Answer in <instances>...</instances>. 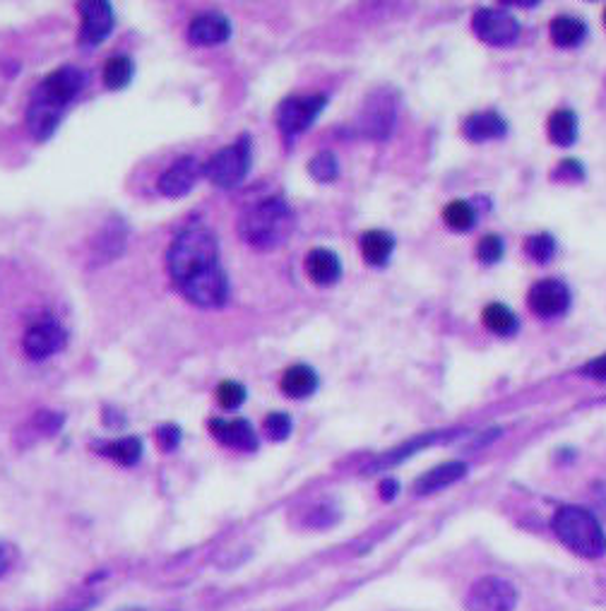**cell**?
<instances>
[{
	"label": "cell",
	"mask_w": 606,
	"mask_h": 611,
	"mask_svg": "<svg viewBox=\"0 0 606 611\" xmlns=\"http://www.w3.org/2000/svg\"><path fill=\"white\" fill-rule=\"evenodd\" d=\"M219 265V246L215 234L205 224H190L176 236L166 253V268L178 289L195 277L205 275Z\"/></svg>",
	"instance_id": "1"
},
{
	"label": "cell",
	"mask_w": 606,
	"mask_h": 611,
	"mask_svg": "<svg viewBox=\"0 0 606 611\" xmlns=\"http://www.w3.org/2000/svg\"><path fill=\"white\" fill-rule=\"evenodd\" d=\"M291 229H294V215L282 198L260 200V203L246 207L239 219L241 239L248 246L260 248V251L287 241Z\"/></svg>",
	"instance_id": "2"
},
{
	"label": "cell",
	"mask_w": 606,
	"mask_h": 611,
	"mask_svg": "<svg viewBox=\"0 0 606 611\" xmlns=\"http://www.w3.org/2000/svg\"><path fill=\"white\" fill-rule=\"evenodd\" d=\"M554 532L570 551L585 559H599L606 554V535L590 510L563 506L554 515Z\"/></svg>",
	"instance_id": "3"
},
{
	"label": "cell",
	"mask_w": 606,
	"mask_h": 611,
	"mask_svg": "<svg viewBox=\"0 0 606 611\" xmlns=\"http://www.w3.org/2000/svg\"><path fill=\"white\" fill-rule=\"evenodd\" d=\"M251 169V140L239 138L234 145L222 147L202 166V174L217 188H234L246 179Z\"/></svg>",
	"instance_id": "4"
},
{
	"label": "cell",
	"mask_w": 606,
	"mask_h": 611,
	"mask_svg": "<svg viewBox=\"0 0 606 611\" xmlns=\"http://www.w3.org/2000/svg\"><path fill=\"white\" fill-rule=\"evenodd\" d=\"M465 604L469 611H513L518 607V590L508 580L486 575L469 587Z\"/></svg>",
	"instance_id": "5"
},
{
	"label": "cell",
	"mask_w": 606,
	"mask_h": 611,
	"mask_svg": "<svg viewBox=\"0 0 606 611\" xmlns=\"http://www.w3.org/2000/svg\"><path fill=\"white\" fill-rule=\"evenodd\" d=\"M328 104L325 94H308V97H289L279 104L277 111V123L279 130L289 138L303 133L306 128H311V123L316 121L320 111Z\"/></svg>",
	"instance_id": "6"
},
{
	"label": "cell",
	"mask_w": 606,
	"mask_h": 611,
	"mask_svg": "<svg viewBox=\"0 0 606 611\" xmlns=\"http://www.w3.org/2000/svg\"><path fill=\"white\" fill-rule=\"evenodd\" d=\"M85 80L87 77L80 68H75V65H63V68L53 70L51 75H46V80L37 87L34 97L44 99V102L53 104L56 109L65 111V106L73 102L77 94L82 92Z\"/></svg>",
	"instance_id": "7"
},
{
	"label": "cell",
	"mask_w": 606,
	"mask_h": 611,
	"mask_svg": "<svg viewBox=\"0 0 606 611\" xmlns=\"http://www.w3.org/2000/svg\"><path fill=\"white\" fill-rule=\"evenodd\" d=\"M181 294L198 308H222L229 301L227 272L222 270V265H217V268L195 277L193 282H188L186 287L181 289Z\"/></svg>",
	"instance_id": "8"
},
{
	"label": "cell",
	"mask_w": 606,
	"mask_h": 611,
	"mask_svg": "<svg viewBox=\"0 0 606 611\" xmlns=\"http://www.w3.org/2000/svg\"><path fill=\"white\" fill-rule=\"evenodd\" d=\"M474 32L481 41L493 46H508L518 39L520 25L513 15L505 10H479L472 20Z\"/></svg>",
	"instance_id": "9"
},
{
	"label": "cell",
	"mask_w": 606,
	"mask_h": 611,
	"mask_svg": "<svg viewBox=\"0 0 606 611\" xmlns=\"http://www.w3.org/2000/svg\"><path fill=\"white\" fill-rule=\"evenodd\" d=\"M65 340H68V335H65L61 323H56V320H41V323H34L32 328L25 332L22 344H25L29 359L44 361L61 352L65 347Z\"/></svg>",
	"instance_id": "10"
},
{
	"label": "cell",
	"mask_w": 606,
	"mask_h": 611,
	"mask_svg": "<svg viewBox=\"0 0 606 611\" xmlns=\"http://www.w3.org/2000/svg\"><path fill=\"white\" fill-rule=\"evenodd\" d=\"M82 27H80V46H99L101 41L114 32L116 17L114 8L104 0H94V3H82Z\"/></svg>",
	"instance_id": "11"
},
{
	"label": "cell",
	"mask_w": 606,
	"mask_h": 611,
	"mask_svg": "<svg viewBox=\"0 0 606 611\" xmlns=\"http://www.w3.org/2000/svg\"><path fill=\"white\" fill-rule=\"evenodd\" d=\"M527 304L539 318H554L561 316L570 304V292L563 282L556 280H542L532 287Z\"/></svg>",
	"instance_id": "12"
},
{
	"label": "cell",
	"mask_w": 606,
	"mask_h": 611,
	"mask_svg": "<svg viewBox=\"0 0 606 611\" xmlns=\"http://www.w3.org/2000/svg\"><path fill=\"white\" fill-rule=\"evenodd\" d=\"M200 171V164L193 157L178 159L159 176V191L166 198H183V195H188L195 188V183L200 179Z\"/></svg>",
	"instance_id": "13"
},
{
	"label": "cell",
	"mask_w": 606,
	"mask_h": 611,
	"mask_svg": "<svg viewBox=\"0 0 606 611\" xmlns=\"http://www.w3.org/2000/svg\"><path fill=\"white\" fill-rule=\"evenodd\" d=\"M395 126V104L388 94H373L361 114V130L368 138H388Z\"/></svg>",
	"instance_id": "14"
},
{
	"label": "cell",
	"mask_w": 606,
	"mask_h": 611,
	"mask_svg": "<svg viewBox=\"0 0 606 611\" xmlns=\"http://www.w3.org/2000/svg\"><path fill=\"white\" fill-rule=\"evenodd\" d=\"M231 37V22L222 13L198 15L188 27V39L195 46H217Z\"/></svg>",
	"instance_id": "15"
},
{
	"label": "cell",
	"mask_w": 606,
	"mask_h": 611,
	"mask_svg": "<svg viewBox=\"0 0 606 611\" xmlns=\"http://www.w3.org/2000/svg\"><path fill=\"white\" fill-rule=\"evenodd\" d=\"M210 433L224 446L236 450H255L258 448V436L253 426L246 419H212Z\"/></svg>",
	"instance_id": "16"
},
{
	"label": "cell",
	"mask_w": 606,
	"mask_h": 611,
	"mask_svg": "<svg viewBox=\"0 0 606 611\" xmlns=\"http://www.w3.org/2000/svg\"><path fill=\"white\" fill-rule=\"evenodd\" d=\"M63 121V111L56 106L44 102V99L34 97L27 109V128L37 140H49L56 133Z\"/></svg>",
	"instance_id": "17"
},
{
	"label": "cell",
	"mask_w": 606,
	"mask_h": 611,
	"mask_svg": "<svg viewBox=\"0 0 606 611\" xmlns=\"http://www.w3.org/2000/svg\"><path fill=\"white\" fill-rule=\"evenodd\" d=\"M467 474V465L465 462H445V465L433 467L431 472H426L424 477H419V482L414 484V494L419 496H429L436 494V491L445 489V486L460 482L462 477Z\"/></svg>",
	"instance_id": "18"
},
{
	"label": "cell",
	"mask_w": 606,
	"mask_h": 611,
	"mask_svg": "<svg viewBox=\"0 0 606 611\" xmlns=\"http://www.w3.org/2000/svg\"><path fill=\"white\" fill-rule=\"evenodd\" d=\"M306 272L320 287H328V284H335L340 280L342 263L328 248H313L306 258Z\"/></svg>",
	"instance_id": "19"
},
{
	"label": "cell",
	"mask_w": 606,
	"mask_h": 611,
	"mask_svg": "<svg viewBox=\"0 0 606 611\" xmlns=\"http://www.w3.org/2000/svg\"><path fill=\"white\" fill-rule=\"evenodd\" d=\"M279 388H282V393L291 397V400H306V397H311L313 393H316L318 376L311 366L296 364V366H291V369L284 371Z\"/></svg>",
	"instance_id": "20"
},
{
	"label": "cell",
	"mask_w": 606,
	"mask_h": 611,
	"mask_svg": "<svg viewBox=\"0 0 606 611\" xmlns=\"http://www.w3.org/2000/svg\"><path fill=\"white\" fill-rule=\"evenodd\" d=\"M462 130H465V135L469 140L484 142V140L503 138L508 126H505V121L496 114V111H481V114L469 116Z\"/></svg>",
	"instance_id": "21"
},
{
	"label": "cell",
	"mask_w": 606,
	"mask_h": 611,
	"mask_svg": "<svg viewBox=\"0 0 606 611\" xmlns=\"http://www.w3.org/2000/svg\"><path fill=\"white\" fill-rule=\"evenodd\" d=\"M392 248H395V239L383 229L366 231V234L361 236V253H364V260L368 265L383 268V265L390 260Z\"/></svg>",
	"instance_id": "22"
},
{
	"label": "cell",
	"mask_w": 606,
	"mask_h": 611,
	"mask_svg": "<svg viewBox=\"0 0 606 611\" xmlns=\"http://www.w3.org/2000/svg\"><path fill=\"white\" fill-rule=\"evenodd\" d=\"M549 32H551V41H554L556 46H561V49H570V46H578L580 41L585 39L587 27H585V22L578 20V17L561 15L551 22Z\"/></svg>",
	"instance_id": "23"
},
{
	"label": "cell",
	"mask_w": 606,
	"mask_h": 611,
	"mask_svg": "<svg viewBox=\"0 0 606 611\" xmlns=\"http://www.w3.org/2000/svg\"><path fill=\"white\" fill-rule=\"evenodd\" d=\"M549 138L558 147H570L578 140V116L568 109H558L549 118Z\"/></svg>",
	"instance_id": "24"
},
{
	"label": "cell",
	"mask_w": 606,
	"mask_h": 611,
	"mask_svg": "<svg viewBox=\"0 0 606 611\" xmlns=\"http://www.w3.org/2000/svg\"><path fill=\"white\" fill-rule=\"evenodd\" d=\"M126 236H128L126 224H123L118 217L111 219V222L106 224L104 229H101L97 248H94V251L104 253V258H101V260H114L116 255L123 253V246H126Z\"/></svg>",
	"instance_id": "25"
},
{
	"label": "cell",
	"mask_w": 606,
	"mask_h": 611,
	"mask_svg": "<svg viewBox=\"0 0 606 611\" xmlns=\"http://www.w3.org/2000/svg\"><path fill=\"white\" fill-rule=\"evenodd\" d=\"M97 453L104 455V458L116 460L118 465H135L142 458V441L140 438L130 436V438H118V441L106 443V446H97Z\"/></svg>",
	"instance_id": "26"
},
{
	"label": "cell",
	"mask_w": 606,
	"mask_h": 611,
	"mask_svg": "<svg viewBox=\"0 0 606 611\" xmlns=\"http://www.w3.org/2000/svg\"><path fill=\"white\" fill-rule=\"evenodd\" d=\"M135 75V63L130 61L128 56L118 53V56H111L109 61L104 63V85L109 90H126Z\"/></svg>",
	"instance_id": "27"
},
{
	"label": "cell",
	"mask_w": 606,
	"mask_h": 611,
	"mask_svg": "<svg viewBox=\"0 0 606 611\" xmlns=\"http://www.w3.org/2000/svg\"><path fill=\"white\" fill-rule=\"evenodd\" d=\"M484 325L496 335H513L518 330V318L503 304H489L484 308Z\"/></svg>",
	"instance_id": "28"
},
{
	"label": "cell",
	"mask_w": 606,
	"mask_h": 611,
	"mask_svg": "<svg viewBox=\"0 0 606 611\" xmlns=\"http://www.w3.org/2000/svg\"><path fill=\"white\" fill-rule=\"evenodd\" d=\"M443 219L450 229L467 231V229H472L477 215H474V207L465 203V200H453V203L443 210Z\"/></svg>",
	"instance_id": "29"
},
{
	"label": "cell",
	"mask_w": 606,
	"mask_h": 611,
	"mask_svg": "<svg viewBox=\"0 0 606 611\" xmlns=\"http://www.w3.org/2000/svg\"><path fill=\"white\" fill-rule=\"evenodd\" d=\"M308 174L313 176V179L320 183H330L337 179V174H340V166H337V159L332 152H320L316 157L311 159V164H308Z\"/></svg>",
	"instance_id": "30"
},
{
	"label": "cell",
	"mask_w": 606,
	"mask_h": 611,
	"mask_svg": "<svg viewBox=\"0 0 606 611\" xmlns=\"http://www.w3.org/2000/svg\"><path fill=\"white\" fill-rule=\"evenodd\" d=\"M527 255L534 260V263H549L556 253V241L551 239L549 234H537L532 239H527L525 243Z\"/></svg>",
	"instance_id": "31"
},
{
	"label": "cell",
	"mask_w": 606,
	"mask_h": 611,
	"mask_svg": "<svg viewBox=\"0 0 606 611\" xmlns=\"http://www.w3.org/2000/svg\"><path fill=\"white\" fill-rule=\"evenodd\" d=\"M246 400V388L236 381H222L217 388V402L224 409H239Z\"/></svg>",
	"instance_id": "32"
},
{
	"label": "cell",
	"mask_w": 606,
	"mask_h": 611,
	"mask_svg": "<svg viewBox=\"0 0 606 611\" xmlns=\"http://www.w3.org/2000/svg\"><path fill=\"white\" fill-rule=\"evenodd\" d=\"M263 429H265V436L270 438V441H284V438H289V433H291V417L282 412L267 414Z\"/></svg>",
	"instance_id": "33"
},
{
	"label": "cell",
	"mask_w": 606,
	"mask_h": 611,
	"mask_svg": "<svg viewBox=\"0 0 606 611\" xmlns=\"http://www.w3.org/2000/svg\"><path fill=\"white\" fill-rule=\"evenodd\" d=\"M477 255H479V260L484 265L498 263V260L503 258V241H501V236H496V234L484 236V239L479 241Z\"/></svg>",
	"instance_id": "34"
},
{
	"label": "cell",
	"mask_w": 606,
	"mask_h": 611,
	"mask_svg": "<svg viewBox=\"0 0 606 611\" xmlns=\"http://www.w3.org/2000/svg\"><path fill=\"white\" fill-rule=\"evenodd\" d=\"M157 443H159V448L164 450V453H171V450H176L178 443H181V429H178L176 424L159 426V429H157Z\"/></svg>",
	"instance_id": "35"
},
{
	"label": "cell",
	"mask_w": 606,
	"mask_h": 611,
	"mask_svg": "<svg viewBox=\"0 0 606 611\" xmlns=\"http://www.w3.org/2000/svg\"><path fill=\"white\" fill-rule=\"evenodd\" d=\"M556 181H573V179H582V166L578 162H573V159H566L561 166L556 169L554 174Z\"/></svg>",
	"instance_id": "36"
},
{
	"label": "cell",
	"mask_w": 606,
	"mask_h": 611,
	"mask_svg": "<svg viewBox=\"0 0 606 611\" xmlns=\"http://www.w3.org/2000/svg\"><path fill=\"white\" fill-rule=\"evenodd\" d=\"M582 373H585V376H590V378H597V381H606V354H602V357H597V359H592L590 364L582 369Z\"/></svg>",
	"instance_id": "37"
},
{
	"label": "cell",
	"mask_w": 606,
	"mask_h": 611,
	"mask_svg": "<svg viewBox=\"0 0 606 611\" xmlns=\"http://www.w3.org/2000/svg\"><path fill=\"white\" fill-rule=\"evenodd\" d=\"M10 561H13V551H10V547H5V544H0V575L8 571Z\"/></svg>",
	"instance_id": "38"
},
{
	"label": "cell",
	"mask_w": 606,
	"mask_h": 611,
	"mask_svg": "<svg viewBox=\"0 0 606 611\" xmlns=\"http://www.w3.org/2000/svg\"><path fill=\"white\" fill-rule=\"evenodd\" d=\"M395 491H397L395 479H385V482H380V494H383L385 501H390V498L395 496Z\"/></svg>",
	"instance_id": "39"
},
{
	"label": "cell",
	"mask_w": 606,
	"mask_h": 611,
	"mask_svg": "<svg viewBox=\"0 0 606 611\" xmlns=\"http://www.w3.org/2000/svg\"><path fill=\"white\" fill-rule=\"evenodd\" d=\"M604 25H606V10H604Z\"/></svg>",
	"instance_id": "40"
}]
</instances>
